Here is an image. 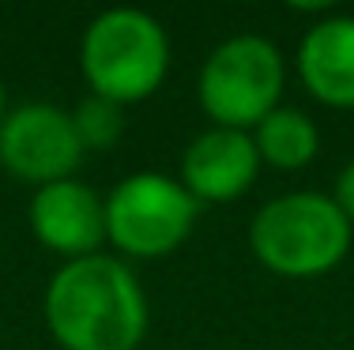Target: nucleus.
<instances>
[{"label": "nucleus", "instance_id": "nucleus-2", "mask_svg": "<svg viewBox=\"0 0 354 350\" xmlns=\"http://www.w3.org/2000/svg\"><path fill=\"white\" fill-rule=\"evenodd\" d=\"M249 245L268 271L286 279H313L347 256L351 219L335 200L320 193H290L257 211Z\"/></svg>", "mask_w": 354, "mask_h": 350}, {"label": "nucleus", "instance_id": "nucleus-3", "mask_svg": "<svg viewBox=\"0 0 354 350\" xmlns=\"http://www.w3.org/2000/svg\"><path fill=\"white\" fill-rule=\"evenodd\" d=\"M80 64L95 95L117 106L140 102L162 83L170 41L155 15L140 8H109L83 35Z\"/></svg>", "mask_w": 354, "mask_h": 350}, {"label": "nucleus", "instance_id": "nucleus-7", "mask_svg": "<svg viewBox=\"0 0 354 350\" xmlns=\"http://www.w3.org/2000/svg\"><path fill=\"white\" fill-rule=\"evenodd\" d=\"M30 230L46 249L83 260L106 241V204L80 181L41 185L30 200Z\"/></svg>", "mask_w": 354, "mask_h": 350}, {"label": "nucleus", "instance_id": "nucleus-9", "mask_svg": "<svg viewBox=\"0 0 354 350\" xmlns=\"http://www.w3.org/2000/svg\"><path fill=\"white\" fill-rule=\"evenodd\" d=\"M298 72L309 95L328 106H354V19L332 15L306 30L298 49Z\"/></svg>", "mask_w": 354, "mask_h": 350}, {"label": "nucleus", "instance_id": "nucleus-11", "mask_svg": "<svg viewBox=\"0 0 354 350\" xmlns=\"http://www.w3.org/2000/svg\"><path fill=\"white\" fill-rule=\"evenodd\" d=\"M72 124H75V136H80L83 151H106L109 144H117L121 139V106L109 102L102 95H91L83 98L80 106H75L72 113Z\"/></svg>", "mask_w": 354, "mask_h": 350}, {"label": "nucleus", "instance_id": "nucleus-5", "mask_svg": "<svg viewBox=\"0 0 354 350\" xmlns=\"http://www.w3.org/2000/svg\"><path fill=\"white\" fill-rule=\"evenodd\" d=\"M200 200L166 173H132L106 200V237L132 256H166L189 237Z\"/></svg>", "mask_w": 354, "mask_h": 350}, {"label": "nucleus", "instance_id": "nucleus-6", "mask_svg": "<svg viewBox=\"0 0 354 350\" xmlns=\"http://www.w3.org/2000/svg\"><path fill=\"white\" fill-rule=\"evenodd\" d=\"M80 158L83 144L75 136L72 113L57 110V106H19L0 124V162L19 181H35L38 188L68 181Z\"/></svg>", "mask_w": 354, "mask_h": 350}, {"label": "nucleus", "instance_id": "nucleus-1", "mask_svg": "<svg viewBox=\"0 0 354 350\" xmlns=\"http://www.w3.org/2000/svg\"><path fill=\"white\" fill-rule=\"evenodd\" d=\"M46 324L64 350H136L147 331V298L121 260L95 253L53 275Z\"/></svg>", "mask_w": 354, "mask_h": 350}, {"label": "nucleus", "instance_id": "nucleus-12", "mask_svg": "<svg viewBox=\"0 0 354 350\" xmlns=\"http://www.w3.org/2000/svg\"><path fill=\"white\" fill-rule=\"evenodd\" d=\"M335 204H339V211L354 222V162H347V170L335 181Z\"/></svg>", "mask_w": 354, "mask_h": 350}, {"label": "nucleus", "instance_id": "nucleus-8", "mask_svg": "<svg viewBox=\"0 0 354 350\" xmlns=\"http://www.w3.org/2000/svg\"><path fill=\"white\" fill-rule=\"evenodd\" d=\"M260 151L257 139H249L241 128H207L196 136L185 151L181 162V185L189 188L200 204H226L238 200L257 181Z\"/></svg>", "mask_w": 354, "mask_h": 350}, {"label": "nucleus", "instance_id": "nucleus-13", "mask_svg": "<svg viewBox=\"0 0 354 350\" xmlns=\"http://www.w3.org/2000/svg\"><path fill=\"white\" fill-rule=\"evenodd\" d=\"M0 124H4V83H0Z\"/></svg>", "mask_w": 354, "mask_h": 350}, {"label": "nucleus", "instance_id": "nucleus-4", "mask_svg": "<svg viewBox=\"0 0 354 350\" xmlns=\"http://www.w3.org/2000/svg\"><path fill=\"white\" fill-rule=\"evenodd\" d=\"M283 90V57L260 35H238L207 57L200 72V106L218 128L260 124Z\"/></svg>", "mask_w": 354, "mask_h": 350}, {"label": "nucleus", "instance_id": "nucleus-10", "mask_svg": "<svg viewBox=\"0 0 354 350\" xmlns=\"http://www.w3.org/2000/svg\"><path fill=\"white\" fill-rule=\"evenodd\" d=\"M317 124L301 110H272L257 124V151L279 170H298L317 155Z\"/></svg>", "mask_w": 354, "mask_h": 350}]
</instances>
